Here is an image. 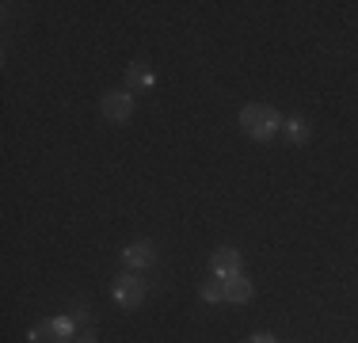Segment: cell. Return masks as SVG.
<instances>
[{
  "label": "cell",
  "instance_id": "1",
  "mask_svg": "<svg viewBox=\"0 0 358 343\" xmlns=\"http://www.w3.org/2000/svg\"><path fill=\"white\" fill-rule=\"evenodd\" d=\"M241 130L252 137V141H271L278 130H282V115H278L271 103H248L241 111Z\"/></svg>",
  "mask_w": 358,
  "mask_h": 343
},
{
  "label": "cell",
  "instance_id": "2",
  "mask_svg": "<svg viewBox=\"0 0 358 343\" xmlns=\"http://www.w3.org/2000/svg\"><path fill=\"white\" fill-rule=\"evenodd\" d=\"M110 298H115V305H122V309H138L145 302V282L134 271H126V274H118V279L110 282Z\"/></svg>",
  "mask_w": 358,
  "mask_h": 343
},
{
  "label": "cell",
  "instance_id": "3",
  "mask_svg": "<svg viewBox=\"0 0 358 343\" xmlns=\"http://www.w3.org/2000/svg\"><path fill=\"white\" fill-rule=\"evenodd\" d=\"M99 111H103L107 122H130L134 118V92H103Z\"/></svg>",
  "mask_w": 358,
  "mask_h": 343
},
{
  "label": "cell",
  "instance_id": "4",
  "mask_svg": "<svg viewBox=\"0 0 358 343\" xmlns=\"http://www.w3.org/2000/svg\"><path fill=\"white\" fill-rule=\"evenodd\" d=\"M210 271L217 274V279H233V274H244V260H241V252L236 248H217L214 252V260H210Z\"/></svg>",
  "mask_w": 358,
  "mask_h": 343
},
{
  "label": "cell",
  "instance_id": "5",
  "mask_svg": "<svg viewBox=\"0 0 358 343\" xmlns=\"http://www.w3.org/2000/svg\"><path fill=\"white\" fill-rule=\"evenodd\" d=\"M152 260H157V248H152L149 240H134V244L122 248V263H126L130 271H145Z\"/></svg>",
  "mask_w": 358,
  "mask_h": 343
},
{
  "label": "cell",
  "instance_id": "6",
  "mask_svg": "<svg viewBox=\"0 0 358 343\" xmlns=\"http://www.w3.org/2000/svg\"><path fill=\"white\" fill-rule=\"evenodd\" d=\"M255 298V286L244 274H233V279H225V302H236V305H244V302H252Z\"/></svg>",
  "mask_w": 358,
  "mask_h": 343
},
{
  "label": "cell",
  "instance_id": "7",
  "mask_svg": "<svg viewBox=\"0 0 358 343\" xmlns=\"http://www.w3.org/2000/svg\"><path fill=\"white\" fill-rule=\"evenodd\" d=\"M152 88V69L145 62H130V69H126V92H145Z\"/></svg>",
  "mask_w": 358,
  "mask_h": 343
},
{
  "label": "cell",
  "instance_id": "8",
  "mask_svg": "<svg viewBox=\"0 0 358 343\" xmlns=\"http://www.w3.org/2000/svg\"><path fill=\"white\" fill-rule=\"evenodd\" d=\"M282 134L289 137V141H294V145H305V141H309V122H305V118L301 115H294V118H286V122H282Z\"/></svg>",
  "mask_w": 358,
  "mask_h": 343
},
{
  "label": "cell",
  "instance_id": "9",
  "mask_svg": "<svg viewBox=\"0 0 358 343\" xmlns=\"http://www.w3.org/2000/svg\"><path fill=\"white\" fill-rule=\"evenodd\" d=\"M199 294H202V302H210V305L225 302V279H217V274H210V279L199 286Z\"/></svg>",
  "mask_w": 358,
  "mask_h": 343
},
{
  "label": "cell",
  "instance_id": "10",
  "mask_svg": "<svg viewBox=\"0 0 358 343\" xmlns=\"http://www.w3.org/2000/svg\"><path fill=\"white\" fill-rule=\"evenodd\" d=\"M27 340H31V343H62V336H57V328H54V321L35 324V328L27 332Z\"/></svg>",
  "mask_w": 358,
  "mask_h": 343
},
{
  "label": "cell",
  "instance_id": "11",
  "mask_svg": "<svg viewBox=\"0 0 358 343\" xmlns=\"http://www.w3.org/2000/svg\"><path fill=\"white\" fill-rule=\"evenodd\" d=\"M50 321H54V328H57V336H62V343L76 336V321H73L69 313H57V316H50Z\"/></svg>",
  "mask_w": 358,
  "mask_h": 343
},
{
  "label": "cell",
  "instance_id": "12",
  "mask_svg": "<svg viewBox=\"0 0 358 343\" xmlns=\"http://www.w3.org/2000/svg\"><path fill=\"white\" fill-rule=\"evenodd\" d=\"M65 343H96V332H92V328H88V332H76V336L65 340Z\"/></svg>",
  "mask_w": 358,
  "mask_h": 343
},
{
  "label": "cell",
  "instance_id": "13",
  "mask_svg": "<svg viewBox=\"0 0 358 343\" xmlns=\"http://www.w3.org/2000/svg\"><path fill=\"white\" fill-rule=\"evenodd\" d=\"M248 343H278V340L267 336V332H255V336H248Z\"/></svg>",
  "mask_w": 358,
  "mask_h": 343
}]
</instances>
